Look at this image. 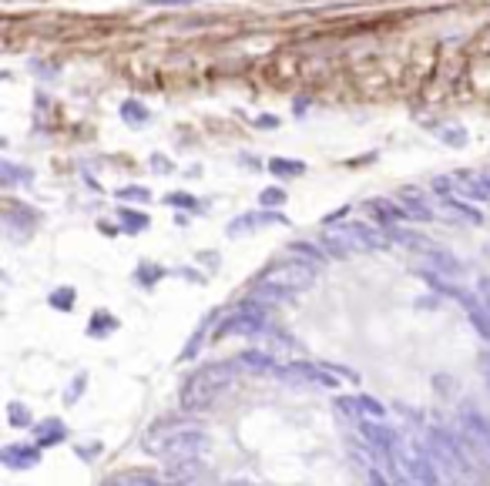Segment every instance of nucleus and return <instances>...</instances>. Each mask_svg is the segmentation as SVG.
<instances>
[{
  "label": "nucleus",
  "instance_id": "4be33fe9",
  "mask_svg": "<svg viewBox=\"0 0 490 486\" xmlns=\"http://www.w3.org/2000/svg\"><path fill=\"white\" fill-rule=\"evenodd\" d=\"M121 218H124V225H128V228H145V225H148V218H145V215H131V212H124V208H121Z\"/></svg>",
  "mask_w": 490,
  "mask_h": 486
},
{
  "label": "nucleus",
  "instance_id": "393cba45",
  "mask_svg": "<svg viewBox=\"0 0 490 486\" xmlns=\"http://www.w3.org/2000/svg\"><path fill=\"white\" fill-rule=\"evenodd\" d=\"M121 198H138V201H148V191H141V188H124Z\"/></svg>",
  "mask_w": 490,
  "mask_h": 486
},
{
  "label": "nucleus",
  "instance_id": "6e6552de",
  "mask_svg": "<svg viewBox=\"0 0 490 486\" xmlns=\"http://www.w3.org/2000/svg\"><path fill=\"white\" fill-rule=\"evenodd\" d=\"M369 208H373V218L386 228H393L397 222H406V218H410V208H406V205H393V201H386V198L369 201Z\"/></svg>",
  "mask_w": 490,
  "mask_h": 486
},
{
  "label": "nucleus",
  "instance_id": "9d476101",
  "mask_svg": "<svg viewBox=\"0 0 490 486\" xmlns=\"http://www.w3.org/2000/svg\"><path fill=\"white\" fill-rule=\"evenodd\" d=\"M460 302L467 305V312H470V319H474L477 332L490 342V312H487V305H484V299L477 302V299H470V295H460Z\"/></svg>",
  "mask_w": 490,
  "mask_h": 486
},
{
  "label": "nucleus",
  "instance_id": "412c9836",
  "mask_svg": "<svg viewBox=\"0 0 490 486\" xmlns=\"http://www.w3.org/2000/svg\"><path fill=\"white\" fill-rule=\"evenodd\" d=\"M71 302H74L71 289H58V295H51V305H58V309H71Z\"/></svg>",
  "mask_w": 490,
  "mask_h": 486
},
{
  "label": "nucleus",
  "instance_id": "c85d7f7f",
  "mask_svg": "<svg viewBox=\"0 0 490 486\" xmlns=\"http://www.w3.org/2000/svg\"><path fill=\"white\" fill-rule=\"evenodd\" d=\"M259 124H262V128H276V118H259Z\"/></svg>",
  "mask_w": 490,
  "mask_h": 486
},
{
  "label": "nucleus",
  "instance_id": "4468645a",
  "mask_svg": "<svg viewBox=\"0 0 490 486\" xmlns=\"http://www.w3.org/2000/svg\"><path fill=\"white\" fill-rule=\"evenodd\" d=\"M64 440V426L54 419V423H41L37 426V443L47 446V443H61Z\"/></svg>",
  "mask_w": 490,
  "mask_h": 486
},
{
  "label": "nucleus",
  "instance_id": "2eb2a0df",
  "mask_svg": "<svg viewBox=\"0 0 490 486\" xmlns=\"http://www.w3.org/2000/svg\"><path fill=\"white\" fill-rule=\"evenodd\" d=\"M239 365H256V369H272V356H262V352H245L242 359H239Z\"/></svg>",
  "mask_w": 490,
  "mask_h": 486
},
{
  "label": "nucleus",
  "instance_id": "cd10ccee",
  "mask_svg": "<svg viewBox=\"0 0 490 486\" xmlns=\"http://www.w3.org/2000/svg\"><path fill=\"white\" fill-rule=\"evenodd\" d=\"M154 275H158V272H154V269H145V272H141V275H138V278H141V282H145V285H148V282H152Z\"/></svg>",
  "mask_w": 490,
  "mask_h": 486
},
{
  "label": "nucleus",
  "instance_id": "c756f323",
  "mask_svg": "<svg viewBox=\"0 0 490 486\" xmlns=\"http://www.w3.org/2000/svg\"><path fill=\"white\" fill-rule=\"evenodd\" d=\"M161 4H192V0H161Z\"/></svg>",
  "mask_w": 490,
  "mask_h": 486
},
{
  "label": "nucleus",
  "instance_id": "aec40b11",
  "mask_svg": "<svg viewBox=\"0 0 490 486\" xmlns=\"http://www.w3.org/2000/svg\"><path fill=\"white\" fill-rule=\"evenodd\" d=\"M446 205H450V208H453V212H457V215H463V218H467L470 225H477V222H480V215H477L474 208H470V205H460V201H453V198H450Z\"/></svg>",
  "mask_w": 490,
  "mask_h": 486
},
{
  "label": "nucleus",
  "instance_id": "1a4fd4ad",
  "mask_svg": "<svg viewBox=\"0 0 490 486\" xmlns=\"http://www.w3.org/2000/svg\"><path fill=\"white\" fill-rule=\"evenodd\" d=\"M363 436L369 440V446H376V453H390L397 450V433L383 423H363Z\"/></svg>",
  "mask_w": 490,
  "mask_h": 486
},
{
  "label": "nucleus",
  "instance_id": "a878e982",
  "mask_svg": "<svg viewBox=\"0 0 490 486\" xmlns=\"http://www.w3.org/2000/svg\"><path fill=\"white\" fill-rule=\"evenodd\" d=\"M480 299H484V305L490 312V278H480Z\"/></svg>",
  "mask_w": 490,
  "mask_h": 486
},
{
  "label": "nucleus",
  "instance_id": "39448f33",
  "mask_svg": "<svg viewBox=\"0 0 490 486\" xmlns=\"http://www.w3.org/2000/svg\"><path fill=\"white\" fill-rule=\"evenodd\" d=\"M397 463V473L410 483H437V470L430 463L427 453H416V450H403L399 456H393Z\"/></svg>",
  "mask_w": 490,
  "mask_h": 486
},
{
  "label": "nucleus",
  "instance_id": "7ed1b4c3",
  "mask_svg": "<svg viewBox=\"0 0 490 486\" xmlns=\"http://www.w3.org/2000/svg\"><path fill=\"white\" fill-rule=\"evenodd\" d=\"M316 265H319V262H289V265H276V269L262 272L256 285L276 289L279 295L303 292V289H309V285L316 282Z\"/></svg>",
  "mask_w": 490,
  "mask_h": 486
},
{
  "label": "nucleus",
  "instance_id": "0eeeda50",
  "mask_svg": "<svg viewBox=\"0 0 490 486\" xmlns=\"http://www.w3.org/2000/svg\"><path fill=\"white\" fill-rule=\"evenodd\" d=\"M339 238L346 242L350 252H366V248H376L380 245V235L369 225H359V222H350V225L339 228Z\"/></svg>",
  "mask_w": 490,
  "mask_h": 486
},
{
  "label": "nucleus",
  "instance_id": "9b49d317",
  "mask_svg": "<svg viewBox=\"0 0 490 486\" xmlns=\"http://www.w3.org/2000/svg\"><path fill=\"white\" fill-rule=\"evenodd\" d=\"M4 466H11V470H27L37 463V450H27V446H7L4 450Z\"/></svg>",
  "mask_w": 490,
  "mask_h": 486
},
{
  "label": "nucleus",
  "instance_id": "dca6fc26",
  "mask_svg": "<svg viewBox=\"0 0 490 486\" xmlns=\"http://www.w3.org/2000/svg\"><path fill=\"white\" fill-rule=\"evenodd\" d=\"M269 171L272 175H303V165L299 161H269Z\"/></svg>",
  "mask_w": 490,
  "mask_h": 486
},
{
  "label": "nucleus",
  "instance_id": "f8f14e48",
  "mask_svg": "<svg viewBox=\"0 0 490 486\" xmlns=\"http://www.w3.org/2000/svg\"><path fill=\"white\" fill-rule=\"evenodd\" d=\"M423 255H427V262H430V269H433V275H457V272H460V262L453 259V255L440 252V248H427Z\"/></svg>",
  "mask_w": 490,
  "mask_h": 486
},
{
  "label": "nucleus",
  "instance_id": "423d86ee",
  "mask_svg": "<svg viewBox=\"0 0 490 486\" xmlns=\"http://www.w3.org/2000/svg\"><path fill=\"white\" fill-rule=\"evenodd\" d=\"M460 440L467 443V450H474V453H487L490 456V423L484 416H477V412H463V419H460Z\"/></svg>",
  "mask_w": 490,
  "mask_h": 486
},
{
  "label": "nucleus",
  "instance_id": "ddd939ff",
  "mask_svg": "<svg viewBox=\"0 0 490 486\" xmlns=\"http://www.w3.org/2000/svg\"><path fill=\"white\" fill-rule=\"evenodd\" d=\"M289 372H296V376H299V379H312V382H322V386H333V376H326V372H322L319 365H309V363H299V365H292Z\"/></svg>",
  "mask_w": 490,
  "mask_h": 486
},
{
  "label": "nucleus",
  "instance_id": "5701e85b",
  "mask_svg": "<svg viewBox=\"0 0 490 486\" xmlns=\"http://www.w3.org/2000/svg\"><path fill=\"white\" fill-rule=\"evenodd\" d=\"M131 104H135V101H128L124 118H128V121H145V118H148V111H145V107H131Z\"/></svg>",
  "mask_w": 490,
  "mask_h": 486
},
{
  "label": "nucleus",
  "instance_id": "a211bd4d",
  "mask_svg": "<svg viewBox=\"0 0 490 486\" xmlns=\"http://www.w3.org/2000/svg\"><path fill=\"white\" fill-rule=\"evenodd\" d=\"M7 416H11V423H14V426H31V412L24 410L20 403H11V410H7Z\"/></svg>",
  "mask_w": 490,
  "mask_h": 486
},
{
  "label": "nucleus",
  "instance_id": "bb28decb",
  "mask_svg": "<svg viewBox=\"0 0 490 486\" xmlns=\"http://www.w3.org/2000/svg\"><path fill=\"white\" fill-rule=\"evenodd\" d=\"M171 201H175V205H188V208H195V198H188V195H175Z\"/></svg>",
  "mask_w": 490,
  "mask_h": 486
},
{
  "label": "nucleus",
  "instance_id": "b1692460",
  "mask_svg": "<svg viewBox=\"0 0 490 486\" xmlns=\"http://www.w3.org/2000/svg\"><path fill=\"white\" fill-rule=\"evenodd\" d=\"M286 195L282 191H262V205H282Z\"/></svg>",
  "mask_w": 490,
  "mask_h": 486
},
{
  "label": "nucleus",
  "instance_id": "f3484780",
  "mask_svg": "<svg viewBox=\"0 0 490 486\" xmlns=\"http://www.w3.org/2000/svg\"><path fill=\"white\" fill-rule=\"evenodd\" d=\"M356 410L366 412V416H373V419H380V416H383V406H380V403H373L369 396H359V399H356Z\"/></svg>",
  "mask_w": 490,
  "mask_h": 486
},
{
  "label": "nucleus",
  "instance_id": "f03ea898",
  "mask_svg": "<svg viewBox=\"0 0 490 486\" xmlns=\"http://www.w3.org/2000/svg\"><path fill=\"white\" fill-rule=\"evenodd\" d=\"M232 376H235L232 363L205 365L199 372H192V379L182 386V406L185 410H205V406H212L215 399L229 389Z\"/></svg>",
  "mask_w": 490,
  "mask_h": 486
},
{
  "label": "nucleus",
  "instance_id": "20e7f679",
  "mask_svg": "<svg viewBox=\"0 0 490 486\" xmlns=\"http://www.w3.org/2000/svg\"><path fill=\"white\" fill-rule=\"evenodd\" d=\"M262 329H265V309L259 305V299H252V302H245L239 312H232L229 319L222 322V329L215 332V339H222V335H229V332L256 335Z\"/></svg>",
  "mask_w": 490,
  "mask_h": 486
},
{
  "label": "nucleus",
  "instance_id": "6ab92c4d",
  "mask_svg": "<svg viewBox=\"0 0 490 486\" xmlns=\"http://www.w3.org/2000/svg\"><path fill=\"white\" fill-rule=\"evenodd\" d=\"M111 483H158L152 473H121V476H114Z\"/></svg>",
  "mask_w": 490,
  "mask_h": 486
},
{
  "label": "nucleus",
  "instance_id": "f257e3e1",
  "mask_svg": "<svg viewBox=\"0 0 490 486\" xmlns=\"http://www.w3.org/2000/svg\"><path fill=\"white\" fill-rule=\"evenodd\" d=\"M145 450L158 459H199L208 450V436L201 433L195 423H178V419H165V423H154L145 436Z\"/></svg>",
  "mask_w": 490,
  "mask_h": 486
}]
</instances>
